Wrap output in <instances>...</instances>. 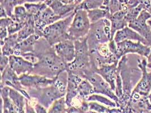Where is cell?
Instances as JSON below:
<instances>
[{
	"label": "cell",
	"mask_w": 151,
	"mask_h": 113,
	"mask_svg": "<svg viewBox=\"0 0 151 113\" xmlns=\"http://www.w3.org/2000/svg\"><path fill=\"white\" fill-rule=\"evenodd\" d=\"M32 53L38 61L34 64L31 74L55 79L61 72L66 70L68 64L57 54L54 46L50 45L44 37H41L36 42Z\"/></svg>",
	"instance_id": "6da1fadb"
},
{
	"label": "cell",
	"mask_w": 151,
	"mask_h": 113,
	"mask_svg": "<svg viewBox=\"0 0 151 113\" xmlns=\"http://www.w3.org/2000/svg\"><path fill=\"white\" fill-rule=\"evenodd\" d=\"M128 59L126 55L122 56L118 64V69L122 80L123 95L119 99L117 107L124 113L130 99L131 94L137 82L142 76V71L139 69L130 67L127 64Z\"/></svg>",
	"instance_id": "7a4b0ae2"
},
{
	"label": "cell",
	"mask_w": 151,
	"mask_h": 113,
	"mask_svg": "<svg viewBox=\"0 0 151 113\" xmlns=\"http://www.w3.org/2000/svg\"><path fill=\"white\" fill-rule=\"evenodd\" d=\"M74 41L76 48L75 59L71 62L68 63L66 70L82 78L84 73L92 69L90 58L87 36Z\"/></svg>",
	"instance_id": "3957f363"
},
{
	"label": "cell",
	"mask_w": 151,
	"mask_h": 113,
	"mask_svg": "<svg viewBox=\"0 0 151 113\" xmlns=\"http://www.w3.org/2000/svg\"><path fill=\"white\" fill-rule=\"evenodd\" d=\"M74 15L75 11L68 17L47 26L42 32V37H44L52 46L70 39L68 29Z\"/></svg>",
	"instance_id": "277c9868"
},
{
	"label": "cell",
	"mask_w": 151,
	"mask_h": 113,
	"mask_svg": "<svg viewBox=\"0 0 151 113\" xmlns=\"http://www.w3.org/2000/svg\"><path fill=\"white\" fill-rule=\"evenodd\" d=\"M87 38L89 51L94 49L100 44L108 43L113 40L111 38L110 20L103 18L91 23Z\"/></svg>",
	"instance_id": "5b68a950"
},
{
	"label": "cell",
	"mask_w": 151,
	"mask_h": 113,
	"mask_svg": "<svg viewBox=\"0 0 151 113\" xmlns=\"http://www.w3.org/2000/svg\"><path fill=\"white\" fill-rule=\"evenodd\" d=\"M31 98L35 99L39 103L48 109L55 100L65 97L66 94L54 83L46 87L40 88H26Z\"/></svg>",
	"instance_id": "8992f818"
},
{
	"label": "cell",
	"mask_w": 151,
	"mask_h": 113,
	"mask_svg": "<svg viewBox=\"0 0 151 113\" xmlns=\"http://www.w3.org/2000/svg\"><path fill=\"white\" fill-rule=\"evenodd\" d=\"M91 22L85 10H78L75 11V15L69 29L70 39L73 41L86 37L88 34Z\"/></svg>",
	"instance_id": "52a82bcc"
},
{
	"label": "cell",
	"mask_w": 151,
	"mask_h": 113,
	"mask_svg": "<svg viewBox=\"0 0 151 113\" xmlns=\"http://www.w3.org/2000/svg\"><path fill=\"white\" fill-rule=\"evenodd\" d=\"M83 79H87L93 87L94 93L97 94H103L109 97L118 104L119 99L117 97L109 83H108L99 74L95 72L94 70H90L87 71L83 75Z\"/></svg>",
	"instance_id": "ba28073f"
},
{
	"label": "cell",
	"mask_w": 151,
	"mask_h": 113,
	"mask_svg": "<svg viewBox=\"0 0 151 113\" xmlns=\"http://www.w3.org/2000/svg\"><path fill=\"white\" fill-rule=\"evenodd\" d=\"M118 58L120 60L121 57L129 53H137L142 56L148 57L150 51V46L145 45L140 41L137 42L132 41L130 40H125L117 42Z\"/></svg>",
	"instance_id": "9c48e42d"
},
{
	"label": "cell",
	"mask_w": 151,
	"mask_h": 113,
	"mask_svg": "<svg viewBox=\"0 0 151 113\" xmlns=\"http://www.w3.org/2000/svg\"><path fill=\"white\" fill-rule=\"evenodd\" d=\"M8 86L21 93L26 99H31L28 93L26 88L21 84L19 76L9 64L1 73V87Z\"/></svg>",
	"instance_id": "30bf717a"
},
{
	"label": "cell",
	"mask_w": 151,
	"mask_h": 113,
	"mask_svg": "<svg viewBox=\"0 0 151 113\" xmlns=\"http://www.w3.org/2000/svg\"><path fill=\"white\" fill-rule=\"evenodd\" d=\"M151 18V14L148 10L143 9L136 19L129 23L128 26L143 36L151 46V28L147 24V20Z\"/></svg>",
	"instance_id": "8fae6325"
},
{
	"label": "cell",
	"mask_w": 151,
	"mask_h": 113,
	"mask_svg": "<svg viewBox=\"0 0 151 113\" xmlns=\"http://www.w3.org/2000/svg\"><path fill=\"white\" fill-rule=\"evenodd\" d=\"M21 84L26 88H40L53 84L55 79L49 78L35 74H23L19 76Z\"/></svg>",
	"instance_id": "7c38bea8"
},
{
	"label": "cell",
	"mask_w": 151,
	"mask_h": 113,
	"mask_svg": "<svg viewBox=\"0 0 151 113\" xmlns=\"http://www.w3.org/2000/svg\"><path fill=\"white\" fill-rule=\"evenodd\" d=\"M137 62L138 67L142 71V77L132 92L137 93L142 96H148L151 91V71L148 72L147 71V62L145 59L142 61L138 59Z\"/></svg>",
	"instance_id": "4fadbf2b"
},
{
	"label": "cell",
	"mask_w": 151,
	"mask_h": 113,
	"mask_svg": "<svg viewBox=\"0 0 151 113\" xmlns=\"http://www.w3.org/2000/svg\"><path fill=\"white\" fill-rule=\"evenodd\" d=\"M62 19L61 16L56 15L53 10L48 6L41 13L39 18L35 21V34L42 37V32L44 28Z\"/></svg>",
	"instance_id": "5bb4252c"
},
{
	"label": "cell",
	"mask_w": 151,
	"mask_h": 113,
	"mask_svg": "<svg viewBox=\"0 0 151 113\" xmlns=\"http://www.w3.org/2000/svg\"><path fill=\"white\" fill-rule=\"evenodd\" d=\"M57 54L66 63L74 61L76 56L74 41L72 40H66L56 44L54 45Z\"/></svg>",
	"instance_id": "9a60e30c"
},
{
	"label": "cell",
	"mask_w": 151,
	"mask_h": 113,
	"mask_svg": "<svg viewBox=\"0 0 151 113\" xmlns=\"http://www.w3.org/2000/svg\"><path fill=\"white\" fill-rule=\"evenodd\" d=\"M9 65L18 76L23 74H30L34 69V64L23 57L15 54L9 56Z\"/></svg>",
	"instance_id": "2e32d148"
},
{
	"label": "cell",
	"mask_w": 151,
	"mask_h": 113,
	"mask_svg": "<svg viewBox=\"0 0 151 113\" xmlns=\"http://www.w3.org/2000/svg\"><path fill=\"white\" fill-rule=\"evenodd\" d=\"M118 64L114 63L111 64H105L95 70V72L100 75L104 79L109 83L111 89L114 92L116 88Z\"/></svg>",
	"instance_id": "e0dca14e"
},
{
	"label": "cell",
	"mask_w": 151,
	"mask_h": 113,
	"mask_svg": "<svg viewBox=\"0 0 151 113\" xmlns=\"http://www.w3.org/2000/svg\"><path fill=\"white\" fill-rule=\"evenodd\" d=\"M83 78L68 72V82L66 94L65 96L67 106H71L73 99L78 95V86L83 80Z\"/></svg>",
	"instance_id": "ac0fdd59"
},
{
	"label": "cell",
	"mask_w": 151,
	"mask_h": 113,
	"mask_svg": "<svg viewBox=\"0 0 151 113\" xmlns=\"http://www.w3.org/2000/svg\"><path fill=\"white\" fill-rule=\"evenodd\" d=\"M44 2L56 15L61 16L63 19L74 13L76 6V4H65L59 0H45Z\"/></svg>",
	"instance_id": "d6986e66"
},
{
	"label": "cell",
	"mask_w": 151,
	"mask_h": 113,
	"mask_svg": "<svg viewBox=\"0 0 151 113\" xmlns=\"http://www.w3.org/2000/svg\"><path fill=\"white\" fill-rule=\"evenodd\" d=\"M114 40L116 43L125 40L140 41L145 45L151 46L149 42L143 36L137 33V31L131 29V28L127 26L121 30L117 31L114 36Z\"/></svg>",
	"instance_id": "ffe728a7"
},
{
	"label": "cell",
	"mask_w": 151,
	"mask_h": 113,
	"mask_svg": "<svg viewBox=\"0 0 151 113\" xmlns=\"http://www.w3.org/2000/svg\"><path fill=\"white\" fill-rule=\"evenodd\" d=\"M40 37H41L40 36L34 34L22 41L19 42L14 49V54L21 56L23 54L33 52L35 44Z\"/></svg>",
	"instance_id": "44dd1931"
},
{
	"label": "cell",
	"mask_w": 151,
	"mask_h": 113,
	"mask_svg": "<svg viewBox=\"0 0 151 113\" xmlns=\"http://www.w3.org/2000/svg\"><path fill=\"white\" fill-rule=\"evenodd\" d=\"M127 13V10H122L111 15L109 20L111 21V34L112 39H114V36L117 31L121 30L128 26V23L124 19Z\"/></svg>",
	"instance_id": "7402d4cb"
},
{
	"label": "cell",
	"mask_w": 151,
	"mask_h": 113,
	"mask_svg": "<svg viewBox=\"0 0 151 113\" xmlns=\"http://www.w3.org/2000/svg\"><path fill=\"white\" fill-rule=\"evenodd\" d=\"M9 97L12 101L17 113H26V98L19 91L10 87Z\"/></svg>",
	"instance_id": "603a6c76"
},
{
	"label": "cell",
	"mask_w": 151,
	"mask_h": 113,
	"mask_svg": "<svg viewBox=\"0 0 151 113\" xmlns=\"http://www.w3.org/2000/svg\"><path fill=\"white\" fill-rule=\"evenodd\" d=\"M10 87L8 86L1 87V113H17L13 103L9 97Z\"/></svg>",
	"instance_id": "cb8c5ba5"
},
{
	"label": "cell",
	"mask_w": 151,
	"mask_h": 113,
	"mask_svg": "<svg viewBox=\"0 0 151 113\" xmlns=\"http://www.w3.org/2000/svg\"><path fill=\"white\" fill-rule=\"evenodd\" d=\"M18 36V33L8 36L4 41V45L1 46V53L7 56L14 54V49L19 43Z\"/></svg>",
	"instance_id": "d4e9b609"
},
{
	"label": "cell",
	"mask_w": 151,
	"mask_h": 113,
	"mask_svg": "<svg viewBox=\"0 0 151 113\" xmlns=\"http://www.w3.org/2000/svg\"><path fill=\"white\" fill-rule=\"evenodd\" d=\"M24 6L26 7L28 14L32 16L34 18L35 21H36L41 13L48 7V5L44 2H27L24 4Z\"/></svg>",
	"instance_id": "484cf974"
},
{
	"label": "cell",
	"mask_w": 151,
	"mask_h": 113,
	"mask_svg": "<svg viewBox=\"0 0 151 113\" xmlns=\"http://www.w3.org/2000/svg\"><path fill=\"white\" fill-rule=\"evenodd\" d=\"M35 23V21L34 17L30 16L25 26L18 32V42L22 41L30 36L35 34L36 29Z\"/></svg>",
	"instance_id": "4316f807"
},
{
	"label": "cell",
	"mask_w": 151,
	"mask_h": 113,
	"mask_svg": "<svg viewBox=\"0 0 151 113\" xmlns=\"http://www.w3.org/2000/svg\"><path fill=\"white\" fill-rule=\"evenodd\" d=\"M78 95L76 98L81 101H87L88 97L95 93L93 87L87 79H83L78 88Z\"/></svg>",
	"instance_id": "83f0119b"
},
{
	"label": "cell",
	"mask_w": 151,
	"mask_h": 113,
	"mask_svg": "<svg viewBox=\"0 0 151 113\" xmlns=\"http://www.w3.org/2000/svg\"><path fill=\"white\" fill-rule=\"evenodd\" d=\"M87 14L91 23L99 21L103 18H107L109 19L111 15L109 10L104 9L101 8L87 10Z\"/></svg>",
	"instance_id": "f1b7e54d"
},
{
	"label": "cell",
	"mask_w": 151,
	"mask_h": 113,
	"mask_svg": "<svg viewBox=\"0 0 151 113\" xmlns=\"http://www.w3.org/2000/svg\"><path fill=\"white\" fill-rule=\"evenodd\" d=\"M89 112L88 113H120L122 111L120 108H110L101 105L95 101H88Z\"/></svg>",
	"instance_id": "f546056e"
},
{
	"label": "cell",
	"mask_w": 151,
	"mask_h": 113,
	"mask_svg": "<svg viewBox=\"0 0 151 113\" xmlns=\"http://www.w3.org/2000/svg\"><path fill=\"white\" fill-rule=\"evenodd\" d=\"M30 15L28 14L24 6L17 5L14 8L13 13L10 18L18 23H26Z\"/></svg>",
	"instance_id": "4dcf8cb0"
},
{
	"label": "cell",
	"mask_w": 151,
	"mask_h": 113,
	"mask_svg": "<svg viewBox=\"0 0 151 113\" xmlns=\"http://www.w3.org/2000/svg\"><path fill=\"white\" fill-rule=\"evenodd\" d=\"M103 4V0H83L81 3L76 5L75 11L81 9L87 11L100 8Z\"/></svg>",
	"instance_id": "1f68e13d"
},
{
	"label": "cell",
	"mask_w": 151,
	"mask_h": 113,
	"mask_svg": "<svg viewBox=\"0 0 151 113\" xmlns=\"http://www.w3.org/2000/svg\"><path fill=\"white\" fill-rule=\"evenodd\" d=\"M68 106L66 105V98L62 97L55 101L48 109L49 113H65Z\"/></svg>",
	"instance_id": "d6a6232c"
},
{
	"label": "cell",
	"mask_w": 151,
	"mask_h": 113,
	"mask_svg": "<svg viewBox=\"0 0 151 113\" xmlns=\"http://www.w3.org/2000/svg\"><path fill=\"white\" fill-rule=\"evenodd\" d=\"M87 101H95L100 104H103L105 106H108L110 108H115L117 107V104L113 101H111L110 99H108L103 96H101L97 93H93L88 97L87 99Z\"/></svg>",
	"instance_id": "836d02e7"
},
{
	"label": "cell",
	"mask_w": 151,
	"mask_h": 113,
	"mask_svg": "<svg viewBox=\"0 0 151 113\" xmlns=\"http://www.w3.org/2000/svg\"><path fill=\"white\" fill-rule=\"evenodd\" d=\"M143 9H144V6L140 4L137 7L129 9L127 14L125 15L124 19L129 24V22L134 21L137 18Z\"/></svg>",
	"instance_id": "e575fe53"
},
{
	"label": "cell",
	"mask_w": 151,
	"mask_h": 113,
	"mask_svg": "<svg viewBox=\"0 0 151 113\" xmlns=\"http://www.w3.org/2000/svg\"><path fill=\"white\" fill-rule=\"evenodd\" d=\"M26 23H18L13 21L11 24L7 27L9 35L18 33L25 26Z\"/></svg>",
	"instance_id": "d590c367"
},
{
	"label": "cell",
	"mask_w": 151,
	"mask_h": 113,
	"mask_svg": "<svg viewBox=\"0 0 151 113\" xmlns=\"http://www.w3.org/2000/svg\"><path fill=\"white\" fill-rule=\"evenodd\" d=\"M115 93L118 99L121 98L123 95V85L122 80L120 75V72L117 67V78H116V88Z\"/></svg>",
	"instance_id": "8d00e7d4"
},
{
	"label": "cell",
	"mask_w": 151,
	"mask_h": 113,
	"mask_svg": "<svg viewBox=\"0 0 151 113\" xmlns=\"http://www.w3.org/2000/svg\"><path fill=\"white\" fill-rule=\"evenodd\" d=\"M122 5L119 0H110L109 11L111 15L116 13L117 11L122 10Z\"/></svg>",
	"instance_id": "74e56055"
},
{
	"label": "cell",
	"mask_w": 151,
	"mask_h": 113,
	"mask_svg": "<svg viewBox=\"0 0 151 113\" xmlns=\"http://www.w3.org/2000/svg\"><path fill=\"white\" fill-rule=\"evenodd\" d=\"M9 64V56H5L1 53V61H0V70L2 73L6 67Z\"/></svg>",
	"instance_id": "f35d334b"
},
{
	"label": "cell",
	"mask_w": 151,
	"mask_h": 113,
	"mask_svg": "<svg viewBox=\"0 0 151 113\" xmlns=\"http://www.w3.org/2000/svg\"><path fill=\"white\" fill-rule=\"evenodd\" d=\"M9 36L7 28L0 27V39H1V46L4 45V40Z\"/></svg>",
	"instance_id": "ab89813d"
},
{
	"label": "cell",
	"mask_w": 151,
	"mask_h": 113,
	"mask_svg": "<svg viewBox=\"0 0 151 113\" xmlns=\"http://www.w3.org/2000/svg\"><path fill=\"white\" fill-rule=\"evenodd\" d=\"M108 46H109V49L110 50V51L113 54L116 55L118 58V56H117L118 51H117V43L114 41V39L112 40H110V41L108 42Z\"/></svg>",
	"instance_id": "60d3db41"
},
{
	"label": "cell",
	"mask_w": 151,
	"mask_h": 113,
	"mask_svg": "<svg viewBox=\"0 0 151 113\" xmlns=\"http://www.w3.org/2000/svg\"><path fill=\"white\" fill-rule=\"evenodd\" d=\"M34 109L36 113H48L47 109L42 106L40 103H36L34 106Z\"/></svg>",
	"instance_id": "b9f144b4"
},
{
	"label": "cell",
	"mask_w": 151,
	"mask_h": 113,
	"mask_svg": "<svg viewBox=\"0 0 151 113\" xmlns=\"http://www.w3.org/2000/svg\"><path fill=\"white\" fill-rule=\"evenodd\" d=\"M25 110L26 113H36L34 107L31 105L29 102L28 99H26V106H25Z\"/></svg>",
	"instance_id": "7bdbcfd3"
},
{
	"label": "cell",
	"mask_w": 151,
	"mask_h": 113,
	"mask_svg": "<svg viewBox=\"0 0 151 113\" xmlns=\"http://www.w3.org/2000/svg\"><path fill=\"white\" fill-rule=\"evenodd\" d=\"M140 4L139 0H129L128 3L127 4V6L128 9L131 8L137 7Z\"/></svg>",
	"instance_id": "ee69618b"
},
{
	"label": "cell",
	"mask_w": 151,
	"mask_h": 113,
	"mask_svg": "<svg viewBox=\"0 0 151 113\" xmlns=\"http://www.w3.org/2000/svg\"><path fill=\"white\" fill-rule=\"evenodd\" d=\"M140 4H142L144 9L148 10L151 5V0H139Z\"/></svg>",
	"instance_id": "f6af8a7d"
},
{
	"label": "cell",
	"mask_w": 151,
	"mask_h": 113,
	"mask_svg": "<svg viewBox=\"0 0 151 113\" xmlns=\"http://www.w3.org/2000/svg\"><path fill=\"white\" fill-rule=\"evenodd\" d=\"M0 17L1 18H7L9 17L7 15V13L5 9V8L3 7L2 5H1V11H0Z\"/></svg>",
	"instance_id": "bcb514c9"
},
{
	"label": "cell",
	"mask_w": 151,
	"mask_h": 113,
	"mask_svg": "<svg viewBox=\"0 0 151 113\" xmlns=\"http://www.w3.org/2000/svg\"><path fill=\"white\" fill-rule=\"evenodd\" d=\"M109 3H110V0H103V5L100 8L109 10Z\"/></svg>",
	"instance_id": "7dc6e473"
},
{
	"label": "cell",
	"mask_w": 151,
	"mask_h": 113,
	"mask_svg": "<svg viewBox=\"0 0 151 113\" xmlns=\"http://www.w3.org/2000/svg\"><path fill=\"white\" fill-rule=\"evenodd\" d=\"M65 4H75L76 0H59Z\"/></svg>",
	"instance_id": "c3c4849f"
},
{
	"label": "cell",
	"mask_w": 151,
	"mask_h": 113,
	"mask_svg": "<svg viewBox=\"0 0 151 113\" xmlns=\"http://www.w3.org/2000/svg\"><path fill=\"white\" fill-rule=\"evenodd\" d=\"M119 2H120L121 4L127 5V3H128L129 0H119Z\"/></svg>",
	"instance_id": "681fc988"
},
{
	"label": "cell",
	"mask_w": 151,
	"mask_h": 113,
	"mask_svg": "<svg viewBox=\"0 0 151 113\" xmlns=\"http://www.w3.org/2000/svg\"><path fill=\"white\" fill-rule=\"evenodd\" d=\"M147 58H148V63H151V49L150 53L149 56H148Z\"/></svg>",
	"instance_id": "f907efd6"
},
{
	"label": "cell",
	"mask_w": 151,
	"mask_h": 113,
	"mask_svg": "<svg viewBox=\"0 0 151 113\" xmlns=\"http://www.w3.org/2000/svg\"><path fill=\"white\" fill-rule=\"evenodd\" d=\"M83 1V0H76V2L75 4H76V5H78V4H80V3H81Z\"/></svg>",
	"instance_id": "816d5d0a"
},
{
	"label": "cell",
	"mask_w": 151,
	"mask_h": 113,
	"mask_svg": "<svg viewBox=\"0 0 151 113\" xmlns=\"http://www.w3.org/2000/svg\"><path fill=\"white\" fill-rule=\"evenodd\" d=\"M147 23L150 25V26L151 27V20H150V21H147Z\"/></svg>",
	"instance_id": "f5cc1de1"
},
{
	"label": "cell",
	"mask_w": 151,
	"mask_h": 113,
	"mask_svg": "<svg viewBox=\"0 0 151 113\" xmlns=\"http://www.w3.org/2000/svg\"><path fill=\"white\" fill-rule=\"evenodd\" d=\"M148 99H150V102L151 103V93L150 94H149V95L148 96Z\"/></svg>",
	"instance_id": "db71d44e"
},
{
	"label": "cell",
	"mask_w": 151,
	"mask_h": 113,
	"mask_svg": "<svg viewBox=\"0 0 151 113\" xmlns=\"http://www.w3.org/2000/svg\"><path fill=\"white\" fill-rule=\"evenodd\" d=\"M147 67H148V68L151 69V63H148V64H147Z\"/></svg>",
	"instance_id": "11a10c76"
},
{
	"label": "cell",
	"mask_w": 151,
	"mask_h": 113,
	"mask_svg": "<svg viewBox=\"0 0 151 113\" xmlns=\"http://www.w3.org/2000/svg\"><path fill=\"white\" fill-rule=\"evenodd\" d=\"M148 11L151 14V6H150V7L148 9Z\"/></svg>",
	"instance_id": "9f6ffc18"
}]
</instances>
